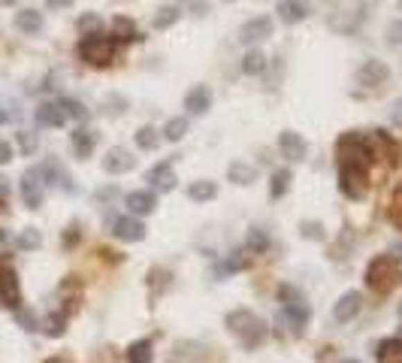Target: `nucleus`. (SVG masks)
Masks as SVG:
<instances>
[{"label":"nucleus","mask_w":402,"mask_h":363,"mask_svg":"<svg viewBox=\"0 0 402 363\" xmlns=\"http://www.w3.org/2000/svg\"><path fill=\"white\" fill-rule=\"evenodd\" d=\"M399 324H402V306H399Z\"/></svg>","instance_id":"53"},{"label":"nucleus","mask_w":402,"mask_h":363,"mask_svg":"<svg viewBox=\"0 0 402 363\" xmlns=\"http://www.w3.org/2000/svg\"><path fill=\"white\" fill-rule=\"evenodd\" d=\"M58 106H61V109H64V115H67V118H88V109H85V106H82L79 100H70V97H64V100L61 103H58Z\"/></svg>","instance_id":"33"},{"label":"nucleus","mask_w":402,"mask_h":363,"mask_svg":"<svg viewBox=\"0 0 402 363\" xmlns=\"http://www.w3.org/2000/svg\"><path fill=\"white\" fill-rule=\"evenodd\" d=\"M152 342L148 339H139V342H133L130 348H128V363H152Z\"/></svg>","instance_id":"26"},{"label":"nucleus","mask_w":402,"mask_h":363,"mask_svg":"<svg viewBox=\"0 0 402 363\" xmlns=\"http://www.w3.org/2000/svg\"><path fill=\"white\" fill-rule=\"evenodd\" d=\"M161 134H164V139H170V143H179V139L188 134V121L185 118H170Z\"/></svg>","instance_id":"29"},{"label":"nucleus","mask_w":402,"mask_h":363,"mask_svg":"<svg viewBox=\"0 0 402 363\" xmlns=\"http://www.w3.org/2000/svg\"><path fill=\"white\" fill-rule=\"evenodd\" d=\"M43 330H46V336H64V330H67L64 315H49L43 321Z\"/></svg>","instance_id":"39"},{"label":"nucleus","mask_w":402,"mask_h":363,"mask_svg":"<svg viewBox=\"0 0 402 363\" xmlns=\"http://www.w3.org/2000/svg\"><path fill=\"white\" fill-rule=\"evenodd\" d=\"M33 118H37L40 127H61L67 121V115L58 103H40L37 112H33Z\"/></svg>","instance_id":"15"},{"label":"nucleus","mask_w":402,"mask_h":363,"mask_svg":"<svg viewBox=\"0 0 402 363\" xmlns=\"http://www.w3.org/2000/svg\"><path fill=\"white\" fill-rule=\"evenodd\" d=\"M299 233H303L306 239H312V242H321V239H324V224H321V221H303V224H299Z\"/></svg>","instance_id":"38"},{"label":"nucleus","mask_w":402,"mask_h":363,"mask_svg":"<svg viewBox=\"0 0 402 363\" xmlns=\"http://www.w3.org/2000/svg\"><path fill=\"white\" fill-rule=\"evenodd\" d=\"M339 188L345 197H351V200H363V197L369 194V176H366V170H360V167L339 163Z\"/></svg>","instance_id":"5"},{"label":"nucleus","mask_w":402,"mask_h":363,"mask_svg":"<svg viewBox=\"0 0 402 363\" xmlns=\"http://www.w3.org/2000/svg\"><path fill=\"white\" fill-rule=\"evenodd\" d=\"M266 37H272V19L270 15H254V19H248L239 28V43L242 46H254Z\"/></svg>","instance_id":"8"},{"label":"nucleus","mask_w":402,"mask_h":363,"mask_svg":"<svg viewBox=\"0 0 402 363\" xmlns=\"http://www.w3.org/2000/svg\"><path fill=\"white\" fill-rule=\"evenodd\" d=\"M6 197H10V182H6L3 176H0V203H3Z\"/></svg>","instance_id":"49"},{"label":"nucleus","mask_w":402,"mask_h":363,"mask_svg":"<svg viewBox=\"0 0 402 363\" xmlns=\"http://www.w3.org/2000/svg\"><path fill=\"white\" fill-rule=\"evenodd\" d=\"M49 10H67V6H73V0H46Z\"/></svg>","instance_id":"48"},{"label":"nucleus","mask_w":402,"mask_h":363,"mask_svg":"<svg viewBox=\"0 0 402 363\" xmlns=\"http://www.w3.org/2000/svg\"><path fill=\"white\" fill-rule=\"evenodd\" d=\"M288 188H290V170H279V172L272 176L270 197H272V200H279L281 194H288Z\"/></svg>","instance_id":"31"},{"label":"nucleus","mask_w":402,"mask_h":363,"mask_svg":"<svg viewBox=\"0 0 402 363\" xmlns=\"http://www.w3.org/2000/svg\"><path fill=\"white\" fill-rule=\"evenodd\" d=\"M209 106H212V91H209L206 85H194L185 94V109L194 112V115H203Z\"/></svg>","instance_id":"16"},{"label":"nucleus","mask_w":402,"mask_h":363,"mask_svg":"<svg viewBox=\"0 0 402 363\" xmlns=\"http://www.w3.org/2000/svg\"><path fill=\"white\" fill-rule=\"evenodd\" d=\"M215 194H218V185L209 179H200L194 185H188V200H194V203H209Z\"/></svg>","instance_id":"23"},{"label":"nucleus","mask_w":402,"mask_h":363,"mask_svg":"<svg viewBox=\"0 0 402 363\" xmlns=\"http://www.w3.org/2000/svg\"><path fill=\"white\" fill-rule=\"evenodd\" d=\"M43 172H40V167H30L28 172L21 176V185H19V191H21V200L28 209H40L43 206Z\"/></svg>","instance_id":"6"},{"label":"nucleus","mask_w":402,"mask_h":363,"mask_svg":"<svg viewBox=\"0 0 402 363\" xmlns=\"http://www.w3.org/2000/svg\"><path fill=\"white\" fill-rule=\"evenodd\" d=\"M3 3H6V6H12V3H19V0H3Z\"/></svg>","instance_id":"50"},{"label":"nucleus","mask_w":402,"mask_h":363,"mask_svg":"<svg viewBox=\"0 0 402 363\" xmlns=\"http://www.w3.org/2000/svg\"><path fill=\"white\" fill-rule=\"evenodd\" d=\"M227 330L236 339L245 345V348H254V345H261L266 339V327H263V321L254 315V312H248V309H236V312H230L227 315Z\"/></svg>","instance_id":"1"},{"label":"nucleus","mask_w":402,"mask_h":363,"mask_svg":"<svg viewBox=\"0 0 402 363\" xmlns=\"http://www.w3.org/2000/svg\"><path fill=\"white\" fill-rule=\"evenodd\" d=\"M399 267H396V258H390V254H381V258H375L369 263V269H366V285L372 287L375 294H390L393 287L399 285Z\"/></svg>","instance_id":"2"},{"label":"nucleus","mask_w":402,"mask_h":363,"mask_svg":"<svg viewBox=\"0 0 402 363\" xmlns=\"http://www.w3.org/2000/svg\"><path fill=\"white\" fill-rule=\"evenodd\" d=\"M245 245H248V251L263 254L266 249H270V236H266V230H261V227H251V230H248Z\"/></svg>","instance_id":"27"},{"label":"nucleus","mask_w":402,"mask_h":363,"mask_svg":"<svg viewBox=\"0 0 402 363\" xmlns=\"http://www.w3.org/2000/svg\"><path fill=\"white\" fill-rule=\"evenodd\" d=\"M279 15H281L284 24H297V21L306 19L308 10H306V3H299V0H281V3H279Z\"/></svg>","instance_id":"22"},{"label":"nucleus","mask_w":402,"mask_h":363,"mask_svg":"<svg viewBox=\"0 0 402 363\" xmlns=\"http://www.w3.org/2000/svg\"><path fill=\"white\" fill-rule=\"evenodd\" d=\"M179 6L191 15H206L209 12V0H179Z\"/></svg>","instance_id":"40"},{"label":"nucleus","mask_w":402,"mask_h":363,"mask_svg":"<svg viewBox=\"0 0 402 363\" xmlns=\"http://www.w3.org/2000/svg\"><path fill=\"white\" fill-rule=\"evenodd\" d=\"M12 161V145L6 143V139H0V167H3V163H10Z\"/></svg>","instance_id":"46"},{"label":"nucleus","mask_w":402,"mask_h":363,"mask_svg":"<svg viewBox=\"0 0 402 363\" xmlns=\"http://www.w3.org/2000/svg\"><path fill=\"white\" fill-rule=\"evenodd\" d=\"M128 209L133 215H148L155 209V194L152 191H133L128 194Z\"/></svg>","instance_id":"21"},{"label":"nucleus","mask_w":402,"mask_h":363,"mask_svg":"<svg viewBox=\"0 0 402 363\" xmlns=\"http://www.w3.org/2000/svg\"><path fill=\"white\" fill-rule=\"evenodd\" d=\"M133 136H137V145L146 148V152H152V148H157V143H161V130H155V127H139Z\"/></svg>","instance_id":"30"},{"label":"nucleus","mask_w":402,"mask_h":363,"mask_svg":"<svg viewBox=\"0 0 402 363\" xmlns=\"http://www.w3.org/2000/svg\"><path fill=\"white\" fill-rule=\"evenodd\" d=\"M146 182H152V188H157L161 194H166V191H173L179 179H175V172H173V163L164 161V163H155V167L148 170Z\"/></svg>","instance_id":"13"},{"label":"nucleus","mask_w":402,"mask_h":363,"mask_svg":"<svg viewBox=\"0 0 402 363\" xmlns=\"http://www.w3.org/2000/svg\"><path fill=\"white\" fill-rule=\"evenodd\" d=\"M115 236L121 239V242H139L142 236H146V224L137 218V215H124L115 221V230H112Z\"/></svg>","instance_id":"14"},{"label":"nucleus","mask_w":402,"mask_h":363,"mask_svg":"<svg viewBox=\"0 0 402 363\" xmlns=\"http://www.w3.org/2000/svg\"><path fill=\"white\" fill-rule=\"evenodd\" d=\"M133 167H137V158H133V152H128V148L115 145L106 152L103 158V170L112 172V176H121V172H130Z\"/></svg>","instance_id":"9"},{"label":"nucleus","mask_w":402,"mask_h":363,"mask_svg":"<svg viewBox=\"0 0 402 363\" xmlns=\"http://www.w3.org/2000/svg\"><path fill=\"white\" fill-rule=\"evenodd\" d=\"M124 109H128V97H121V94H109V97H103V112H106V115H121Z\"/></svg>","instance_id":"35"},{"label":"nucleus","mask_w":402,"mask_h":363,"mask_svg":"<svg viewBox=\"0 0 402 363\" xmlns=\"http://www.w3.org/2000/svg\"><path fill=\"white\" fill-rule=\"evenodd\" d=\"M227 179L233 182V185H251V182L257 179V170L251 167V163H245V161H233L230 167H227Z\"/></svg>","instance_id":"20"},{"label":"nucleus","mask_w":402,"mask_h":363,"mask_svg":"<svg viewBox=\"0 0 402 363\" xmlns=\"http://www.w3.org/2000/svg\"><path fill=\"white\" fill-rule=\"evenodd\" d=\"M15 139H19V152L24 154V158H30V154L40 148V136L30 134V130H19V134H15Z\"/></svg>","instance_id":"32"},{"label":"nucleus","mask_w":402,"mask_h":363,"mask_svg":"<svg viewBox=\"0 0 402 363\" xmlns=\"http://www.w3.org/2000/svg\"><path fill=\"white\" fill-rule=\"evenodd\" d=\"M179 15H182L179 6H161V10H157V15H155V28H157V30L173 28V24L179 21Z\"/></svg>","instance_id":"28"},{"label":"nucleus","mask_w":402,"mask_h":363,"mask_svg":"<svg viewBox=\"0 0 402 363\" xmlns=\"http://www.w3.org/2000/svg\"><path fill=\"white\" fill-rule=\"evenodd\" d=\"M375 357H378V363H402V339H384Z\"/></svg>","instance_id":"24"},{"label":"nucleus","mask_w":402,"mask_h":363,"mask_svg":"<svg viewBox=\"0 0 402 363\" xmlns=\"http://www.w3.org/2000/svg\"><path fill=\"white\" fill-rule=\"evenodd\" d=\"M279 148H281V158H288V161H303L306 158V139L299 134H294V130H281Z\"/></svg>","instance_id":"12"},{"label":"nucleus","mask_w":402,"mask_h":363,"mask_svg":"<svg viewBox=\"0 0 402 363\" xmlns=\"http://www.w3.org/2000/svg\"><path fill=\"white\" fill-rule=\"evenodd\" d=\"M76 28H79L82 37H94L97 30H100V19H97L94 12H85V15H82V19L76 21Z\"/></svg>","instance_id":"34"},{"label":"nucleus","mask_w":402,"mask_h":363,"mask_svg":"<svg viewBox=\"0 0 402 363\" xmlns=\"http://www.w3.org/2000/svg\"><path fill=\"white\" fill-rule=\"evenodd\" d=\"M387 39L393 46H402V19L399 21H393L390 28H387Z\"/></svg>","instance_id":"42"},{"label":"nucleus","mask_w":402,"mask_h":363,"mask_svg":"<svg viewBox=\"0 0 402 363\" xmlns=\"http://www.w3.org/2000/svg\"><path fill=\"white\" fill-rule=\"evenodd\" d=\"M390 121L402 127V100H393V106H390Z\"/></svg>","instance_id":"47"},{"label":"nucleus","mask_w":402,"mask_h":363,"mask_svg":"<svg viewBox=\"0 0 402 363\" xmlns=\"http://www.w3.org/2000/svg\"><path fill=\"white\" fill-rule=\"evenodd\" d=\"M387 79H390V70L384 61H366L363 67L357 70V82L363 88H381Z\"/></svg>","instance_id":"10"},{"label":"nucleus","mask_w":402,"mask_h":363,"mask_svg":"<svg viewBox=\"0 0 402 363\" xmlns=\"http://www.w3.org/2000/svg\"><path fill=\"white\" fill-rule=\"evenodd\" d=\"M336 154H339V163H351V167H360V170H366L375 161L372 148H369V143H366V136H360V134H345V136H342L339 145H336Z\"/></svg>","instance_id":"3"},{"label":"nucleus","mask_w":402,"mask_h":363,"mask_svg":"<svg viewBox=\"0 0 402 363\" xmlns=\"http://www.w3.org/2000/svg\"><path fill=\"white\" fill-rule=\"evenodd\" d=\"M112 39H119V43H133V39H139L137 21L128 19V15H115L112 19Z\"/></svg>","instance_id":"17"},{"label":"nucleus","mask_w":402,"mask_h":363,"mask_svg":"<svg viewBox=\"0 0 402 363\" xmlns=\"http://www.w3.org/2000/svg\"><path fill=\"white\" fill-rule=\"evenodd\" d=\"M115 197H119V188L106 185V188H100V191H97V203H109V200H115Z\"/></svg>","instance_id":"43"},{"label":"nucleus","mask_w":402,"mask_h":363,"mask_svg":"<svg viewBox=\"0 0 402 363\" xmlns=\"http://www.w3.org/2000/svg\"><path fill=\"white\" fill-rule=\"evenodd\" d=\"M79 57L82 61H88L91 67H106V64H112V57H115V39H109V37H85L79 43Z\"/></svg>","instance_id":"4"},{"label":"nucleus","mask_w":402,"mask_h":363,"mask_svg":"<svg viewBox=\"0 0 402 363\" xmlns=\"http://www.w3.org/2000/svg\"><path fill=\"white\" fill-rule=\"evenodd\" d=\"M15 321L28 330V333H33V330H40V321H37V315H33L30 309H24V306H19L15 309Z\"/></svg>","instance_id":"37"},{"label":"nucleus","mask_w":402,"mask_h":363,"mask_svg":"<svg viewBox=\"0 0 402 363\" xmlns=\"http://www.w3.org/2000/svg\"><path fill=\"white\" fill-rule=\"evenodd\" d=\"M390 221L396 224L399 230H402V191L393 197V206H390Z\"/></svg>","instance_id":"41"},{"label":"nucleus","mask_w":402,"mask_h":363,"mask_svg":"<svg viewBox=\"0 0 402 363\" xmlns=\"http://www.w3.org/2000/svg\"><path fill=\"white\" fill-rule=\"evenodd\" d=\"M76 242H79V224H70V227H67V236H64V245H67V249H73Z\"/></svg>","instance_id":"45"},{"label":"nucleus","mask_w":402,"mask_h":363,"mask_svg":"<svg viewBox=\"0 0 402 363\" xmlns=\"http://www.w3.org/2000/svg\"><path fill=\"white\" fill-rule=\"evenodd\" d=\"M399 10H402V0H399Z\"/></svg>","instance_id":"54"},{"label":"nucleus","mask_w":402,"mask_h":363,"mask_svg":"<svg viewBox=\"0 0 402 363\" xmlns=\"http://www.w3.org/2000/svg\"><path fill=\"white\" fill-rule=\"evenodd\" d=\"M363 309V294L360 291H348L339 296V303L333 306V318L339 321V324H348V321H354V315Z\"/></svg>","instance_id":"11"},{"label":"nucleus","mask_w":402,"mask_h":363,"mask_svg":"<svg viewBox=\"0 0 402 363\" xmlns=\"http://www.w3.org/2000/svg\"><path fill=\"white\" fill-rule=\"evenodd\" d=\"M46 363H64V360H58V357H52V360H46Z\"/></svg>","instance_id":"51"},{"label":"nucleus","mask_w":402,"mask_h":363,"mask_svg":"<svg viewBox=\"0 0 402 363\" xmlns=\"http://www.w3.org/2000/svg\"><path fill=\"white\" fill-rule=\"evenodd\" d=\"M0 303L12 312L21 306V285L12 267H0Z\"/></svg>","instance_id":"7"},{"label":"nucleus","mask_w":402,"mask_h":363,"mask_svg":"<svg viewBox=\"0 0 402 363\" xmlns=\"http://www.w3.org/2000/svg\"><path fill=\"white\" fill-rule=\"evenodd\" d=\"M70 143H73V152H76L79 158H88V154L94 152V145H97V136L91 134V130H85V127H76L70 134Z\"/></svg>","instance_id":"19"},{"label":"nucleus","mask_w":402,"mask_h":363,"mask_svg":"<svg viewBox=\"0 0 402 363\" xmlns=\"http://www.w3.org/2000/svg\"><path fill=\"white\" fill-rule=\"evenodd\" d=\"M40 242H43V233H40L37 227H24L19 236H15V249H21V251H33V249H40Z\"/></svg>","instance_id":"25"},{"label":"nucleus","mask_w":402,"mask_h":363,"mask_svg":"<svg viewBox=\"0 0 402 363\" xmlns=\"http://www.w3.org/2000/svg\"><path fill=\"white\" fill-rule=\"evenodd\" d=\"M242 254H245V251H233V258L227 260V269L236 272V269H245V267H248V260L242 258Z\"/></svg>","instance_id":"44"},{"label":"nucleus","mask_w":402,"mask_h":363,"mask_svg":"<svg viewBox=\"0 0 402 363\" xmlns=\"http://www.w3.org/2000/svg\"><path fill=\"white\" fill-rule=\"evenodd\" d=\"M342 363H360V360H342Z\"/></svg>","instance_id":"52"},{"label":"nucleus","mask_w":402,"mask_h":363,"mask_svg":"<svg viewBox=\"0 0 402 363\" xmlns=\"http://www.w3.org/2000/svg\"><path fill=\"white\" fill-rule=\"evenodd\" d=\"M43 12L40 10H21V12H15V28L21 30V34H40L43 30Z\"/></svg>","instance_id":"18"},{"label":"nucleus","mask_w":402,"mask_h":363,"mask_svg":"<svg viewBox=\"0 0 402 363\" xmlns=\"http://www.w3.org/2000/svg\"><path fill=\"white\" fill-rule=\"evenodd\" d=\"M263 64H266V57L261 52H248L245 61H242V70H245L248 76H257V73L263 70Z\"/></svg>","instance_id":"36"}]
</instances>
